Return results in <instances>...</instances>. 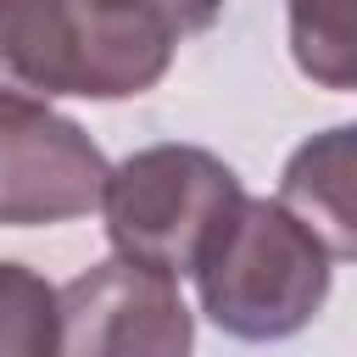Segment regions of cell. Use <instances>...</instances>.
<instances>
[{"label":"cell","instance_id":"1","mask_svg":"<svg viewBox=\"0 0 357 357\" xmlns=\"http://www.w3.org/2000/svg\"><path fill=\"white\" fill-rule=\"evenodd\" d=\"M173 33L134 0H0V100H123L162 84Z\"/></svg>","mask_w":357,"mask_h":357},{"label":"cell","instance_id":"2","mask_svg":"<svg viewBox=\"0 0 357 357\" xmlns=\"http://www.w3.org/2000/svg\"><path fill=\"white\" fill-rule=\"evenodd\" d=\"M335 284V257L296 223L279 201L240 195L229 223L195 262L201 312L234 340H290L301 335Z\"/></svg>","mask_w":357,"mask_h":357},{"label":"cell","instance_id":"3","mask_svg":"<svg viewBox=\"0 0 357 357\" xmlns=\"http://www.w3.org/2000/svg\"><path fill=\"white\" fill-rule=\"evenodd\" d=\"M240 178L223 156L201 145H145L117 162L100 184V212L112 251L162 279L195 273L212 234L240 206Z\"/></svg>","mask_w":357,"mask_h":357},{"label":"cell","instance_id":"4","mask_svg":"<svg viewBox=\"0 0 357 357\" xmlns=\"http://www.w3.org/2000/svg\"><path fill=\"white\" fill-rule=\"evenodd\" d=\"M195 318L173 279L123 257L84 268L56 290L50 357H190Z\"/></svg>","mask_w":357,"mask_h":357},{"label":"cell","instance_id":"5","mask_svg":"<svg viewBox=\"0 0 357 357\" xmlns=\"http://www.w3.org/2000/svg\"><path fill=\"white\" fill-rule=\"evenodd\" d=\"M100 145L39 100H0V223H67L100 206L106 184Z\"/></svg>","mask_w":357,"mask_h":357},{"label":"cell","instance_id":"6","mask_svg":"<svg viewBox=\"0 0 357 357\" xmlns=\"http://www.w3.org/2000/svg\"><path fill=\"white\" fill-rule=\"evenodd\" d=\"M296 223H307L335 262L357 251V206H351V128H329L307 139L279 178L273 195Z\"/></svg>","mask_w":357,"mask_h":357},{"label":"cell","instance_id":"7","mask_svg":"<svg viewBox=\"0 0 357 357\" xmlns=\"http://www.w3.org/2000/svg\"><path fill=\"white\" fill-rule=\"evenodd\" d=\"M290 50L318 89L357 84V0H290Z\"/></svg>","mask_w":357,"mask_h":357},{"label":"cell","instance_id":"8","mask_svg":"<svg viewBox=\"0 0 357 357\" xmlns=\"http://www.w3.org/2000/svg\"><path fill=\"white\" fill-rule=\"evenodd\" d=\"M50 351H56V290L22 262H0V357H50Z\"/></svg>","mask_w":357,"mask_h":357},{"label":"cell","instance_id":"9","mask_svg":"<svg viewBox=\"0 0 357 357\" xmlns=\"http://www.w3.org/2000/svg\"><path fill=\"white\" fill-rule=\"evenodd\" d=\"M134 6H145V11L173 33V39L212 28V22H218V11H223V0H134Z\"/></svg>","mask_w":357,"mask_h":357}]
</instances>
